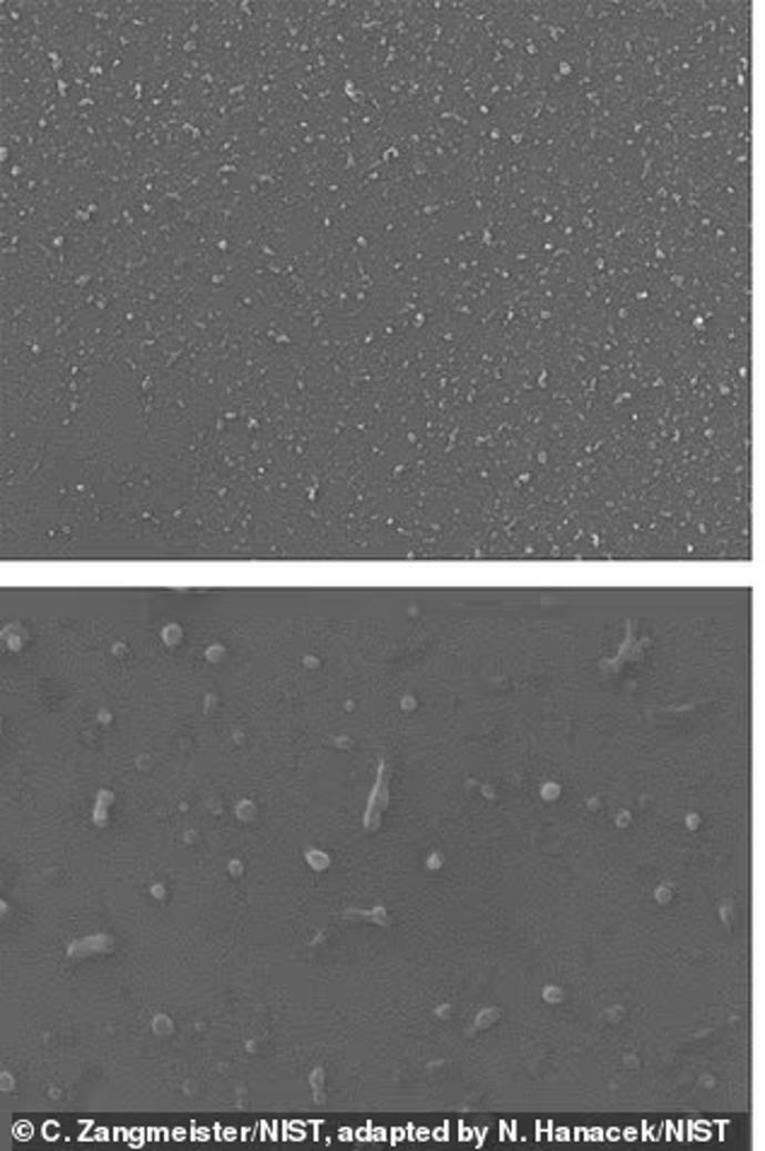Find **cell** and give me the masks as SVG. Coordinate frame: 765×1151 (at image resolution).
Masks as SVG:
<instances>
[{"mask_svg":"<svg viewBox=\"0 0 765 1151\" xmlns=\"http://www.w3.org/2000/svg\"><path fill=\"white\" fill-rule=\"evenodd\" d=\"M51 61H53V68H61V59L57 57V53H51Z\"/></svg>","mask_w":765,"mask_h":1151,"instance_id":"6da1fadb","label":"cell"}]
</instances>
